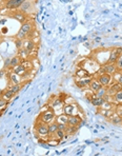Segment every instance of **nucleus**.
I'll return each mask as SVG.
<instances>
[{
	"instance_id": "nucleus-19",
	"label": "nucleus",
	"mask_w": 122,
	"mask_h": 156,
	"mask_svg": "<svg viewBox=\"0 0 122 156\" xmlns=\"http://www.w3.org/2000/svg\"><path fill=\"white\" fill-rule=\"evenodd\" d=\"M100 110H101V114H102L105 118H109L113 114L115 113V109H106V110H104V109H100Z\"/></svg>"
},
{
	"instance_id": "nucleus-16",
	"label": "nucleus",
	"mask_w": 122,
	"mask_h": 156,
	"mask_svg": "<svg viewBox=\"0 0 122 156\" xmlns=\"http://www.w3.org/2000/svg\"><path fill=\"white\" fill-rule=\"evenodd\" d=\"M10 78H11V81L13 82V85H21L22 77H21L20 75L16 74V73H14L13 72V74H11Z\"/></svg>"
},
{
	"instance_id": "nucleus-5",
	"label": "nucleus",
	"mask_w": 122,
	"mask_h": 156,
	"mask_svg": "<svg viewBox=\"0 0 122 156\" xmlns=\"http://www.w3.org/2000/svg\"><path fill=\"white\" fill-rule=\"evenodd\" d=\"M98 80H99V82L102 85V87H109V85H111V82H112L113 80V77L112 75L109 74H101L98 76Z\"/></svg>"
},
{
	"instance_id": "nucleus-23",
	"label": "nucleus",
	"mask_w": 122,
	"mask_h": 156,
	"mask_svg": "<svg viewBox=\"0 0 122 156\" xmlns=\"http://www.w3.org/2000/svg\"><path fill=\"white\" fill-rule=\"evenodd\" d=\"M76 76L79 78H84V77H88L90 76V73L87 71H85L84 69H80V70H78L77 73H76Z\"/></svg>"
},
{
	"instance_id": "nucleus-34",
	"label": "nucleus",
	"mask_w": 122,
	"mask_h": 156,
	"mask_svg": "<svg viewBox=\"0 0 122 156\" xmlns=\"http://www.w3.org/2000/svg\"><path fill=\"white\" fill-rule=\"evenodd\" d=\"M66 126H68V124H58V130H63V131H65V129H66Z\"/></svg>"
},
{
	"instance_id": "nucleus-3",
	"label": "nucleus",
	"mask_w": 122,
	"mask_h": 156,
	"mask_svg": "<svg viewBox=\"0 0 122 156\" xmlns=\"http://www.w3.org/2000/svg\"><path fill=\"white\" fill-rule=\"evenodd\" d=\"M36 132L39 135V137H46L48 136V124H45L43 121L38 120V122L35 124Z\"/></svg>"
},
{
	"instance_id": "nucleus-7",
	"label": "nucleus",
	"mask_w": 122,
	"mask_h": 156,
	"mask_svg": "<svg viewBox=\"0 0 122 156\" xmlns=\"http://www.w3.org/2000/svg\"><path fill=\"white\" fill-rule=\"evenodd\" d=\"M102 68H103V70H104V73L109 74V75L115 74L116 72H117V70H118L115 63H109V62H107L105 65H103Z\"/></svg>"
},
{
	"instance_id": "nucleus-28",
	"label": "nucleus",
	"mask_w": 122,
	"mask_h": 156,
	"mask_svg": "<svg viewBox=\"0 0 122 156\" xmlns=\"http://www.w3.org/2000/svg\"><path fill=\"white\" fill-rule=\"evenodd\" d=\"M15 18H16V19H18L19 20V21H21V22H24V21H25V14L24 13H22V12H18V13H16L15 14Z\"/></svg>"
},
{
	"instance_id": "nucleus-30",
	"label": "nucleus",
	"mask_w": 122,
	"mask_h": 156,
	"mask_svg": "<svg viewBox=\"0 0 122 156\" xmlns=\"http://www.w3.org/2000/svg\"><path fill=\"white\" fill-rule=\"evenodd\" d=\"M115 65H116V67H117V69H118V70H122V53L118 57L117 61L115 62Z\"/></svg>"
},
{
	"instance_id": "nucleus-21",
	"label": "nucleus",
	"mask_w": 122,
	"mask_h": 156,
	"mask_svg": "<svg viewBox=\"0 0 122 156\" xmlns=\"http://www.w3.org/2000/svg\"><path fill=\"white\" fill-rule=\"evenodd\" d=\"M23 46H24V50H26V51H32L33 48H34V42H33L32 39H27L26 41H24L23 42Z\"/></svg>"
},
{
	"instance_id": "nucleus-20",
	"label": "nucleus",
	"mask_w": 122,
	"mask_h": 156,
	"mask_svg": "<svg viewBox=\"0 0 122 156\" xmlns=\"http://www.w3.org/2000/svg\"><path fill=\"white\" fill-rule=\"evenodd\" d=\"M54 135H55V136H53V137L60 141L61 139H63V138L65 137V135H66V132H65V131H63V130H57V131H56V133H55Z\"/></svg>"
},
{
	"instance_id": "nucleus-8",
	"label": "nucleus",
	"mask_w": 122,
	"mask_h": 156,
	"mask_svg": "<svg viewBox=\"0 0 122 156\" xmlns=\"http://www.w3.org/2000/svg\"><path fill=\"white\" fill-rule=\"evenodd\" d=\"M32 9H33V3L31 0H25V1L19 7V11L24 14H27L29 12H31Z\"/></svg>"
},
{
	"instance_id": "nucleus-22",
	"label": "nucleus",
	"mask_w": 122,
	"mask_h": 156,
	"mask_svg": "<svg viewBox=\"0 0 122 156\" xmlns=\"http://www.w3.org/2000/svg\"><path fill=\"white\" fill-rule=\"evenodd\" d=\"M114 102L116 104H122V90L117 91L114 95Z\"/></svg>"
},
{
	"instance_id": "nucleus-14",
	"label": "nucleus",
	"mask_w": 122,
	"mask_h": 156,
	"mask_svg": "<svg viewBox=\"0 0 122 156\" xmlns=\"http://www.w3.org/2000/svg\"><path fill=\"white\" fill-rule=\"evenodd\" d=\"M90 88V90L93 92H95L96 93L98 90H100V89L102 88V85L99 82V80H98V78H92V81H90V85H88Z\"/></svg>"
},
{
	"instance_id": "nucleus-38",
	"label": "nucleus",
	"mask_w": 122,
	"mask_h": 156,
	"mask_svg": "<svg viewBox=\"0 0 122 156\" xmlns=\"http://www.w3.org/2000/svg\"><path fill=\"white\" fill-rule=\"evenodd\" d=\"M3 74H4V72H0V77H1V76H3Z\"/></svg>"
},
{
	"instance_id": "nucleus-29",
	"label": "nucleus",
	"mask_w": 122,
	"mask_h": 156,
	"mask_svg": "<svg viewBox=\"0 0 122 156\" xmlns=\"http://www.w3.org/2000/svg\"><path fill=\"white\" fill-rule=\"evenodd\" d=\"M20 62V56H16V57H14V58L11 59V65L10 67L14 68V67H16V65H19Z\"/></svg>"
},
{
	"instance_id": "nucleus-17",
	"label": "nucleus",
	"mask_w": 122,
	"mask_h": 156,
	"mask_svg": "<svg viewBox=\"0 0 122 156\" xmlns=\"http://www.w3.org/2000/svg\"><path fill=\"white\" fill-rule=\"evenodd\" d=\"M55 120L57 121L58 124H68V115H65L64 113L62 114V115H58L56 118H55Z\"/></svg>"
},
{
	"instance_id": "nucleus-10",
	"label": "nucleus",
	"mask_w": 122,
	"mask_h": 156,
	"mask_svg": "<svg viewBox=\"0 0 122 156\" xmlns=\"http://www.w3.org/2000/svg\"><path fill=\"white\" fill-rule=\"evenodd\" d=\"M24 1H25V0H7L5 7H7V9H9V10L17 9V7H19Z\"/></svg>"
},
{
	"instance_id": "nucleus-11",
	"label": "nucleus",
	"mask_w": 122,
	"mask_h": 156,
	"mask_svg": "<svg viewBox=\"0 0 122 156\" xmlns=\"http://www.w3.org/2000/svg\"><path fill=\"white\" fill-rule=\"evenodd\" d=\"M90 81H92V77L90 76H88V77H84V78H81V79H79V80H77L76 81V85H77L78 88H86V87H88L90 83Z\"/></svg>"
},
{
	"instance_id": "nucleus-27",
	"label": "nucleus",
	"mask_w": 122,
	"mask_h": 156,
	"mask_svg": "<svg viewBox=\"0 0 122 156\" xmlns=\"http://www.w3.org/2000/svg\"><path fill=\"white\" fill-rule=\"evenodd\" d=\"M105 95H106V87H102L100 90H98L95 93V96H97V97H104Z\"/></svg>"
},
{
	"instance_id": "nucleus-24",
	"label": "nucleus",
	"mask_w": 122,
	"mask_h": 156,
	"mask_svg": "<svg viewBox=\"0 0 122 156\" xmlns=\"http://www.w3.org/2000/svg\"><path fill=\"white\" fill-rule=\"evenodd\" d=\"M14 96H15V94H13V93H12V92H11L9 89H7V91H5L3 94H2L1 98H3V99H5V100H7V101H10L11 99L14 97Z\"/></svg>"
},
{
	"instance_id": "nucleus-32",
	"label": "nucleus",
	"mask_w": 122,
	"mask_h": 156,
	"mask_svg": "<svg viewBox=\"0 0 122 156\" xmlns=\"http://www.w3.org/2000/svg\"><path fill=\"white\" fill-rule=\"evenodd\" d=\"M115 75H116V77H115L116 82H119V83L122 85V73H117V72H116Z\"/></svg>"
},
{
	"instance_id": "nucleus-26",
	"label": "nucleus",
	"mask_w": 122,
	"mask_h": 156,
	"mask_svg": "<svg viewBox=\"0 0 122 156\" xmlns=\"http://www.w3.org/2000/svg\"><path fill=\"white\" fill-rule=\"evenodd\" d=\"M9 90H10L13 94L16 95L17 93H19V91L21 90V85H11V87H9Z\"/></svg>"
},
{
	"instance_id": "nucleus-36",
	"label": "nucleus",
	"mask_w": 122,
	"mask_h": 156,
	"mask_svg": "<svg viewBox=\"0 0 122 156\" xmlns=\"http://www.w3.org/2000/svg\"><path fill=\"white\" fill-rule=\"evenodd\" d=\"M10 65H11V59H7V61H5V68L10 67Z\"/></svg>"
},
{
	"instance_id": "nucleus-25",
	"label": "nucleus",
	"mask_w": 122,
	"mask_h": 156,
	"mask_svg": "<svg viewBox=\"0 0 122 156\" xmlns=\"http://www.w3.org/2000/svg\"><path fill=\"white\" fill-rule=\"evenodd\" d=\"M62 102H63V101L61 100L60 98H56V99L50 104V108H52V109H57L58 107L62 106Z\"/></svg>"
},
{
	"instance_id": "nucleus-12",
	"label": "nucleus",
	"mask_w": 122,
	"mask_h": 156,
	"mask_svg": "<svg viewBox=\"0 0 122 156\" xmlns=\"http://www.w3.org/2000/svg\"><path fill=\"white\" fill-rule=\"evenodd\" d=\"M58 130V122L56 120H53L52 122L48 124V137L53 138L54 134L56 133V131Z\"/></svg>"
},
{
	"instance_id": "nucleus-2",
	"label": "nucleus",
	"mask_w": 122,
	"mask_h": 156,
	"mask_svg": "<svg viewBox=\"0 0 122 156\" xmlns=\"http://www.w3.org/2000/svg\"><path fill=\"white\" fill-rule=\"evenodd\" d=\"M32 29H33V24L31 22H24L21 26V29H20L19 33L16 35V38L18 39H24L27 37V35H29V33L32 32Z\"/></svg>"
},
{
	"instance_id": "nucleus-4",
	"label": "nucleus",
	"mask_w": 122,
	"mask_h": 156,
	"mask_svg": "<svg viewBox=\"0 0 122 156\" xmlns=\"http://www.w3.org/2000/svg\"><path fill=\"white\" fill-rule=\"evenodd\" d=\"M121 53H122V48H114V49L111 51V53H109L107 62H109V63H115Z\"/></svg>"
},
{
	"instance_id": "nucleus-37",
	"label": "nucleus",
	"mask_w": 122,
	"mask_h": 156,
	"mask_svg": "<svg viewBox=\"0 0 122 156\" xmlns=\"http://www.w3.org/2000/svg\"><path fill=\"white\" fill-rule=\"evenodd\" d=\"M100 40H101V38H100V37H97V38L95 39V42H99Z\"/></svg>"
},
{
	"instance_id": "nucleus-39",
	"label": "nucleus",
	"mask_w": 122,
	"mask_h": 156,
	"mask_svg": "<svg viewBox=\"0 0 122 156\" xmlns=\"http://www.w3.org/2000/svg\"><path fill=\"white\" fill-rule=\"evenodd\" d=\"M0 113H1V109H0Z\"/></svg>"
},
{
	"instance_id": "nucleus-18",
	"label": "nucleus",
	"mask_w": 122,
	"mask_h": 156,
	"mask_svg": "<svg viewBox=\"0 0 122 156\" xmlns=\"http://www.w3.org/2000/svg\"><path fill=\"white\" fill-rule=\"evenodd\" d=\"M109 119H111V122H112V124H121V122H122V117L119 116L116 112L113 114L112 116L109 117Z\"/></svg>"
},
{
	"instance_id": "nucleus-33",
	"label": "nucleus",
	"mask_w": 122,
	"mask_h": 156,
	"mask_svg": "<svg viewBox=\"0 0 122 156\" xmlns=\"http://www.w3.org/2000/svg\"><path fill=\"white\" fill-rule=\"evenodd\" d=\"M7 102H9L7 100H5L3 98H1V99H0V109H4V108L7 106Z\"/></svg>"
},
{
	"instance_id": "nucleus-9",
	"label": "nucleus",
	"mask_w": 122,
	"mask_h": 156,
	"mask_svg": "<svg viewBox=\"0 0 122 156\" xmlns=\"http://www.w3.org/2000/svg\"><path fill=\"white\" fill-rule=\"evenodd\" d=\"M81 122V117L79 115H71L68 116V126H72V127H77L79 126Z\"/></svg>"
},
{
	"instance_id": "nucleus-35",
	"label": "nucleus",
	"mask_w": 122,
	"mask_h": 156,
	"mask_svg": "<svg viewBox=\"0 0 122 156\" xmlns=\"http://www.w3.org/2000/svg\"><path fill=\"white\" fill-rule=\"evenodd\" d=\"M16 46H18V48H21V46H23V42H22V40L21 39H16Z\"/></svg>"
},
{
	"instance_id": "nucleus-1",
	"label": "nucleus",
	"mask_w": 122,
	"mask_h": 156,
	"mask_svg": "<svg viewBox=\"0 0 122 156\" xmlns=\"http://www.w3.org/2000/svg\"><path fill=\"white\" fill-rule=\"evenodd\" d=\"M55 115H56L55 110H53L52 108H48V110L42 111L41 115L39 116V120L43 121L45 124H50L53 120H55Z\"/></svg>"
},
{
	"instance_id": "nucleus-13",
	"label": "nucleus",
	"mask_w": 122,
	"mask_h": 156,
	"mask_svg": "<svg viewBox=\"0 0 122 156\" xmlns=\"http://www.w3.org/2000/svg\"><path fill=\"white\" fill-rule=\"evenodd\" d=\"M90 102H92V104L95 106V107L100 108L104 102H105V99H104V97H97V96H95V94H94L93 96H92Z\"/></svg>"
},
{
	"instance_id": "nucleus-15",
	"label": "nucleus",
	"mask_w": 122,
	"mask_h": 156,
	"mask_svg": "<svg viewBox=\"0 0 122 156\" xmlns=\"http://www.w3.org/2000/svg\"><path fill=\"white\" fill-rule=\"evenodd\" d=\"M13 72L14 73H16V74L20 75V76H22V75H24L26 72H27V70L24 68V65H18L13 68Z\"/></svg>"
},
{
	"instance_id": "nucleus-6",
	"label": "nucleus",
	"mask_w": 122,
	"mask_h": 156,
	"mask_svg": "<svg viewBox=\"0 0 122 156\" xmlns=\"http://www.w3.org/2000/svg\"><path fill=\"white\" fill-rule=\"evenodd\" d=\"M76 106L73 104H65L64 107H63V113L65 115H68V116H71V115H77L78 112L76 110Z\"/></svg>"
},
{
	"instance_id": "nucleus-31",
	"label": "nucleus",
	"mask_w": 122,
	"mask_h": 156,
	"mask_svg": "<svg viewBox=\"0 0 122 156\" xmlns=\"http://www.w3.org/2000/svg\"><path fill=\"white\" fill-rule=\"evenodd\" d=\"M115 112L118 114L119 116L122 117V104H118L115 107Z\"/></svg>"
}]
</instances>
